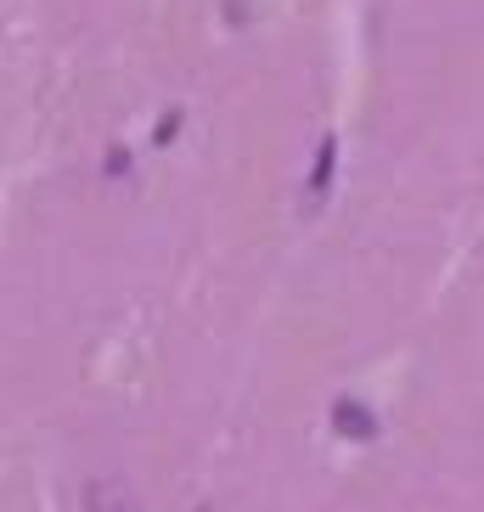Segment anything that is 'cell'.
Instances as JSON below:
<instances>
[{"label":"cell","mask_w":484,"mask_h":512,"mask_svg":"<svg viewBox=\"0 0 484 512\" xmlns=\"http://www.w3.org/2000/svg\"><path fill=\"white\" fill-rule=\"evenodd\" d=\"M333 428L344 439H372V434H378V417H372V411H361L355 400H338V406H333Z\"/></svg>","instance_id":"cell-1"},{"label":"cell","mask_w":484,"mask_h":512,"mask_svg":"<svg viewBox=\"0 0 484 512\" xmlns=\"http://www.w3.org/2000/svg\"><path fill=\"white\" fill-rule=\"evenodd\" d=\"M91 512H141V507H136V490L124 479H107L91 490Z\"/></svg>","instance_id":"cell-2"},{"label":"cell","mask_w":484,"mask_h":512,"mask_svg":"<svg viewBox=\"0 0 484 512\" xmlns=\"http://www.w3.org/2000/svg\"><path fill=\"white\" fill-rule=\"evenodd\" d=\"M327 181H333V141H327V147H321V158H316V192Z\"/></svg>","instance_id":"cell-3"}]
</instances>
